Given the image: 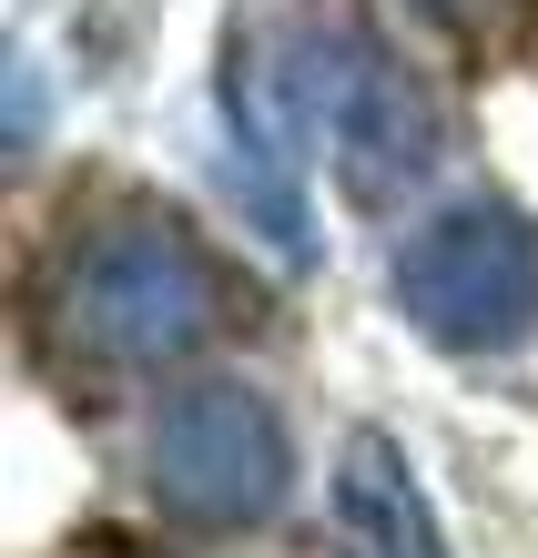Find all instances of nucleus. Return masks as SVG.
Returning <instances> with one entry per match:
<instances>
[{"mask_svg": "<svg viewBox=\"0 0 538 558\" xmlns=\"http://www.w3.org/2000/svg\"><path fill=\"white\" fill-rule=\"evenodd\" d=\"M214 305L224 294H214L204 244L163 214H132L112 234H92V254L61 284V325L103 366H174V355H193L214 336Z\"/></svg>", "mask_w": 538, "mask_h": 558, "instance_id": "1", "label": "nucleus"}, {"mask_svg": "<svg viewBox=\"0 0 538 558\" xmlns=\"http://www.w3.org/2000/svg\"><path fill=\"white\" fill-rule=\"evenodd\" d=\"M396 305L447 355H509L538 325V223L518 204H447L396 254Z\"/></svg>", "mask_w": 538, "mask_h": 558, "instance_id": "2", "label": "nucleus"}, {"mask_svg": "<svg viewBox=\"0 0 538 558\" xmlns=\"http://www.w3.org/2000/svg\"><path fill=\"white\" fill-rule=\"evenodd\" d=\"M153 498L183 518V529H254V518L285 508V477H295V447H285V416L234 376H204L183 397H163L153 416Z\"/></svg>", "mask_w": 538, "mask_h": 558, "instance_id": "3", "label": "nucleus"}, {"mask_svg": "<svg viewBox=\"0 0 538 558\" xmlns=\"http://www.w3.org/2000/svg\"><path fill=\"white\" fill-rule=\"evenodd\" d=\"M285 72H295L306 122L335 143V173H346L356 204H396V193L437 162V102L366 41L356 21L306 31V41L285 51Z\"/></svg>", "mask_w": 538, "mask_h": 558, "instance_id": "4", "label": "nucleus"}, {"mask_svg": "<svg viewBox=\"0 0 538 558\" xmlns=\"http://www.w3.org/2000/svg\"><path fill=\"white\" fill-rule=\"evenodd\" d=\"M224 133H234V193L244 214L275 234V254H315L306 223V102H295V72L275 41H234L224 61Z\"/></svg>", "mask_w": 538, "mask_h": 558, "instance_id": "5", "label": "nucleus"}, {"mask_svg": "<svg viewBox=\"0 0 538 558\" xmlns=\"http://www.w3.org/2000/svg\"><path fill=\"white\" fill-rule=\"evenodd\" d=\"M335 518H346V558H447V529H437L407 447L386 426L346 437V457H335Z\"/></svg>", "mask_w": 538, "mask_h": 558, "instance_id": "6", "label": "nucleus"}, {"mask_svg": "<svg viewBox=\"0 0 538 558\" xmlns=\"http://www.w3.org/2000/svg\"><path fill=\"white\" fill-rule=\"evenodd\" d=\"M417 11H437V21H467V11H488V0H417Z\"/></svg>", "mask_w": 538, "mask_h": 558, "instance_id": "7", "label": "nucleus"}]
</instances>
